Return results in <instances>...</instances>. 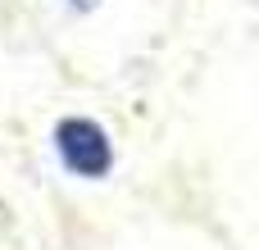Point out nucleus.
I'll return each mask as SVG.
<instances>
[{
  "mask_svg": "<svg viewBox=\"0 0 259 250\" xmlns=\"http://www.w3.org/2000/svg\"><path fill=\"white\" fill-rule=\"evenodd\" d=\"M96 5H100V0H68V9H77V14H91Z\"/></svg>",
  "mask_w": 259,
  "mask_h": 250,
  "instance_id": "2",
  "label": "nucleus"
},
{
  "mask_svg": "<svg viewBox=\"0 0 259 250\" xmlns=\"http://www.w3.org/2000/svg\"><path fill=\"white\" fill-rule=\"evenodd\" d=\"M55 155L77 178H105L114 169V141H109V132L96 118H82V114L55 123Z\"/></svg>",
  "mask_w": 259,
  "mask_h": 250,
  "instance_id": "1",
  "label": "nucleus"
}]
</instances>
